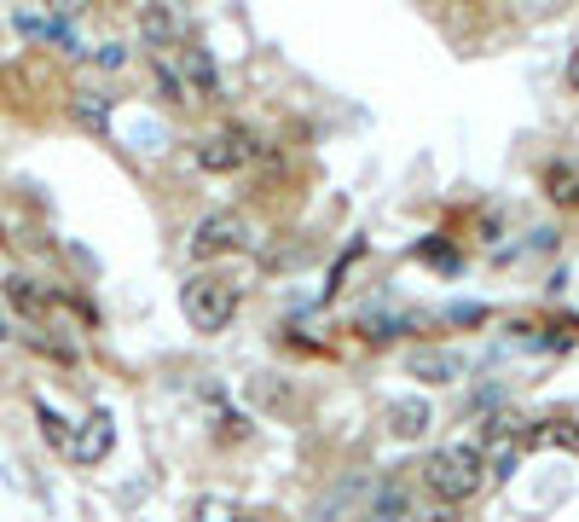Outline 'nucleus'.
Segmentation results:
<instances>
[{
  "label": "nucleus",
  "instance_id": "8",
  "mask_svg": "<svg viewBox=\"0 0 579 522\" xmlns=\"http://www.w3.org/2000/svg\"><path fill=\"white\" fill-rule=\"evenodd\" d=\"M545 192L556 197V204H579V163L574 157H556V163L545 169Z\"/></svg>",
  "mask_w": 579,
  "mask_h": 522
},
{
  "label": "nucleus",
  "instance_id": "13",
  "mask_svg": "<svg viewBox=\"0 0 579 522\" xmlns=\"http://www.w3.org/2000/svg\"><path fill=\"white\" fill-rule=\"evenodd\" d=\"M243 511L232 506V499H220V493H209V499H197V522H238Z\"/></svg>",
  "mask_w": 579,
  "mask_h": 522
},
{
  "label": "nucleus",
  "instance_id": "7",
  "mask_svg": "<svg viewBox=\"0 0 579 522\" xmlns=\"http://www.w3.org/2000/svg\"><path fill=\"white\" fill-rule=\"evenodd\" d=\"M18 30L35 35V42H58V47H76V35H70V18H58V12H18Z\"/></svg>",
  "mask_w": 579,
  "mask_h": 522
},
{
  "label": "nucleus",
  "instance_id": "4",
  "mask_svg": "<svg viewBox=\"0 0 579 522\" xmlns=\"http://www.w3.org/2000/svg\"><path fill=\"white\" fill-rule=\"evenodd\" d=\"M256 151H261V146H256V134L232 123V128L203 134L192 157H197V169H209V174H238V169H250V163H256Z\"/></svg>",
  "mask_w": 579,
  "mask_h": 522
},
{
  "label": "nucleus",
  "instance_id": "6",
  "mask_svg": "<svg viewBox=\"0 0 579 522\" xmlns=\"http://www.w3.org/2000/svg\"><path fill=\"white\" fill-rule=\"evenodd\" d=\"M111 441H116V424H111V412H88L76 424V435L65 441V453L76 458V465H99V458L111 453Z\"/></svg>",
  "mask_w": 579,
  "mask_h": 522
},
{
  "label": "nucleus",
  "instance_id": "14",
  "mask_svg": "<svg viewBox=\"0 0 579 522\" xmlns=\"http://www.w3.org/2000/svg\"><path fill=\"white\" fill-rule=\"evenodd\" d=\"M76 116H81V123H93V128H105V116H111V99H105V93H88V99H81V105H76Z\"/></svg>",
  "mask_w": 579,
  "mask_h": 522
},
{
  "label": "nucleus",
  "instance_id": "19",
  "mask_svg": "<svg viewBox=\"0 0 579 522\" xmlns=\"http://www.w3.org/2000/svg\"><path fill=\"white\" fill-rule=\"evenodd\" d=\"M0 337H7V319H0Z\"/></svg>",
  "mask_w": 579,
  "mask_h": 522
},
{
  "label": "nucleus",
  "instance_id": "16",
  "mask_svg": "<svg viewBox=\"0 0 579 522\" xmlns=\"http://www.w3.org/2000/svg\"><path fill=\"white\" fill-rule=\"evenodd\" d=\"M99 65H105V70H122V65H128V47H99Z\"/></svg>",
  "mask_w": 579,
  "mask_h": 522
},
{
  "label": "nucleus",
  "instance_id": "3",
  "mask_svg": "<svg viewBox=\"0 0 579 522\" xmlns=\"http://www.w3.org/2000/svg\"><path fill=\"white\" fill-rule=\"evenodd\" d=\"M180 303H185L192 331H220L238 308V285H226V279H215V273H197V279H185Z\"/></svg>",
  "mask_w": 579,
  "mask_h": 522
},
{
  "label": "nucleus",
  "instance_id": "2",
  "mask_svg": "<svg viewBox=\"0 0 579 522\" xmlns=\"http://www.w3.org/2000/svg\"><path fill=\"white\" fill-rule=\"evenodd\" d=\"M157 88L169 99H215L220 93V76H215V58L197 53V47H174L157 58Z\"/></svg>",
  "mask_w": 579,
  "mask_h": 522
},
{
  "label": "nucleus",
  "instance_id": "10",
  "mask_svg": "<svg viewBox=\"0 0 579 522\" xmlns=\"http://www.w3.org/2000/svg\"><path fill=\"white\" fill-rule=\"evenodd\" d=\"M7 296H12V303L24 308L30 319H41V314H47V296H41V291H35V279H24V273H18V279H7Z\"/></svg>",
  "mask_w": 579,
  "mask_h": 522
},
{
  "label": "nucleus",
  "instance_id": "9",
  "mask_svg": "<svg viewBox=\"0 0 579 522\" xmlns=\"http://www.w3.org/2000/svg\"><path fill=\"white\" fill-rule=\"evenodd\" d=\"M388 424H395V435H423L429 430V400H395V407H388Z\"/></svg>",
  "mask_w": 579,
  "mask_h": 522
},
{
  "label": "nucleus",
  "instance_id": "15",
  "mask_svg": "<svg viewBox=\"0 0 579 522\" xmlns=\"http://www.w3.org/2000/svg\"><path fill=\"white\" fill-rule=\"evenodd\" d=\"M35 412H41V430H47V435L58 441V447H65V441H70V430H65V418H58V412L47 407V400H41V407H35Z\"/></svg>",
  "mask_w": 579,
  "mask_h": 522
},
{
  "label": "nucleus",
  "instance_id": "12",
  "mask_svg": "<svg viewBox=\"0 0 579 522\" xmlns=\"http://www.w3.org/2000/svg\"><path fill=\"white\" fill-rule=\"evenodd\" d=\"M411 372H423L429 384H452V377H458V360H452V354H418V360H411Z\"/></svg>",
  "mask_w": 579,
  "mask_h": 522
},
{
  "label": "nucleus",
  "instance_id": "11",
  "mask_svg": "<svg viewBox=\"0 0 579 522\" xmlns=\"http://www.w3.org/2000/svg\"><path fill=\"white\" fill-rule=\"evenodd\" d=\"M139 30L151 35V42H180V18L169 7H151V12L139 18Z\"/></svg>",
  "mask_w": 579,
  "mask_h": 522
},
{
  "label": "nucleus",
  "instance_id": "5",
  "mask_svg": "<svg viewBox=\"0 0 579 522\" xmlns=\"http://www.w3.org/2000/svg\"><path fill=\"white\" fill-rule=\"evenodd\" d=\"M250 245V220L232 215V209H215V215H203L197 227H192V256L197 261H215V256H232Z\"/></svg>",
  "mask_w": 579,
  "mask_h": 522
},
{
  "label": "nucleus",
  "instance_id": "17",
  "mask_svg": "<svg viewBox=\"0 0 579 522\" xmlns=\"http://www.w3.org/2000/svg\"><path fill=\"white\" fill-rule=\"evenodd\" d=\"M568 82L579 88V47H574V58H568Z\"/></svg>",
  "mask_w": 579,
  "mask_h": 522
},
{
  "label": "nucleus",
  "instance_id": "1",
  "mask_svg": "<svg viewBox=\"0 0 579 522\" xmlns=\"http://www.w3.org/2000/svg\"><path fill=\"white\" fill-rule=\"evenodd\" d=\"M423 488L441 499V506H469V499L487 488V453L475 447V441H452V447L429 453Z\"/></svg>",
  "mask_w": 579,
  "mask_h": 522
},
{
  "label": "nucleus",
  "instance_id": "18",
  "mask_svg": "<svg viewBox=\"0 0 579 522\" xmlns=\"http://www.w3.org/2000/svg\"><path fill=\"white\" fill-rule=\"evenodd\" d=\"M238 522H273V517H238Z\"/></svg>",
  "mask_w": 579,
  "mask_h": 522
}]
</instances>
